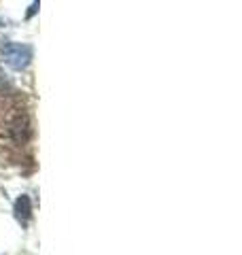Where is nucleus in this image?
I'll return each mask as SVG.
<instances>
[{
  "label": "nucleus",
  "instance_id": "1",
  "mask_svg": "<svg viewBox=\"0 0 242 255\" xmlns=\"http://www.w3.org/2000/svg\"><path fill=\"white\" fill-rule=\"evenodd\" d=\"M0 53H2L4 64L13 70H23L32 60V49L28 45H19V43H4Z\"/></svg>",
  "mask_w": 242,
  "mask_h": 255
},
{
  "label": "nucleus",
  "instance_id": "2",
  "mask_svg": "<svg viewBox=\"0 0 242 255\" xmlns=\"http://www.w3.org/2000/svg\"><path fill=\"white\" fill-rule=\"evenodd\" d=\"M15 217L21 226H28V221L32 217V204H30V198L28 196H19L17 200H15Z\"/></svg>",
  "mask_w": 242,
  "mask_h": 255
}]
</instances>
